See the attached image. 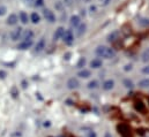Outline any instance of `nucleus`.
<instances>
[{
  "instance_id": "nucleus-27",
  "label": "nucleus",
  "mask_w": 149,
  "mask_h": 137,
  "mask_svg": "<svg viewBox=\"0 0 149 137\" xmlns=\"http://www.w3.org/2000/svg\"><path fill=\"white\" fill-rule=\"evenodd\" d=\"M6 10H7V9H6V7H5V6H0V16H1V15H3V14L6 13Z\"/></svg>"
},
{
  "instance_id": "nucleus-15",
  "label": "nucleus",
  "mask_w": 149,
  "mask_h": 137,
  "mask_svg": "<svg viewBox=\"0 0 149 137\" xmlns=\"http://www.w3.org/2000/svg\"><path fill=\"white\" fill-rule=\"evenodd\" d=\"M20 21H21L23 24L28 23V21H29V17H28L27 13H24V12H21V13H20Z\"/></svg>"
},
{
  "instance_id": "nucleus-16",
  "label": "nucleus",
  "mask_w": 149,
  "mask_h": 137,
  "mask_svg": "<svg viewBox=\"0 0 149 137\" xmlns=\"http://www.w3.org/2000/svg\"><path fill=\"white\" fill-rule=\"evenodd\" d=\"M86 24H80L79 27H77V30H76V35L80 37V36H82V35L86 33Z\"/></svg>"
},
{
  "instance_id": "nucleus-14",
  "label": "nucleus",
  "mask_w": 149,
  "mask_h": 137,
  "mask_svg": "<svg viewBox=\"0 0 149 137\" xmlns=\"http://www.w3.org/2000/svg\"><path fill=\"white\" fill-rule=\"evenodd\" d=\"M139 86L142 89H148L149 88V78H143L139 82Z\"/></svg>"
},
{
  "instance_id": "nucleus-4",
  "label": "nucleus",
  "mask_w": 149,
  "mask_h": 137,
  "mask_svg": "<svg viewBox=\"0 0 149 137\" xmlns=\"http://www.w3.org/2000/svg\"><path fill=\"white\" fill-rule=\"evenodd\" d=\"M79 86H80V82H79V80H77V78L72 77V78H70V80H68V82H67V88H68V89L74 90V89H77Z\"/></svg>"
},
{
  "instance_id": "nucleus-28",
  "label": "nucleus",
  "mask_w": 149,
  "mask_h": 137,
  "mask_svg": "<svg viewBox=\"0 0 149 137\" xmlns=\"http://www.w3.org/2000/svg\"><path fill=\"white\" fill-rule=\"evenodd\" d=\"M132 68H133V66L130 64V65H126V66L124 67V70H125V71H130V70H132Z\"/></svg>"
},
{
  "instance_id": "nucleus-20",
  "label": "nucleus",
  "mask_w": 149,
  "mask_h": 137,
  "mask_svg": "<svg viewBox=\"0 0 149 137\" xmlns=\"http://www.w3.org/2000/svg\"><path fill=\"white\" fill-rule=\"evenodd\" d=\"M22 38H23V40H28V39H31V37H33V33L30 31V30H26L24 31V34L21 36Z\"/></svg>"
},
{
  "instance_id": "nucleus-31",
  "label": "nucleus",
  "mask_w": 149,
  "mask_h": 137,
  "mask_svg": "<svg viewBox=\"0 0 149 137\" xmlns=\"http://www.w3.org/2000/svg\"><path fill=\"white\" fill-rule=\"evenodd\" d=\"M6 75H7V74H6V71L0 70V77H1V78H5V77H6Z\"/></svg>"
},
{
  "instance_id": "nucleus-3",
  "label": "nucleus",
  "mask_w": 149,
  "mask_h": 137,
  "mask_svg": "<svg viewBox=\"0 0 149 137\" xmlns=\"http://www.w3.org/2000/svg\"><path fill=\"white\" fill-rule=\"evenodd\" d=\"M43 14H44V17L46 19V21H49L50 23L56 22V16H54L53 12H51L50 9H44L43 10Z\"/></svg>"
},
{
  "instance_id": "nucleus-26",
  "label": "nucleus",
  "mask_w": 149,
  "mask_h": 137,
  "mask_svg": "<svg viewBox=\"0 0 149 137\" xmlns=\"http://www.w3.org/2000/svg\"><path fill=\"white\" fill-rule=\"evenodd\" d=\"M139 23L141 26H149V19H142L141 21H139Z\"/></svg>"
},
{
  "instance_id": "nucleus-29",
  "label": "nucleus",
  "mask_w": 149,
  "mask_h": 137,
  "mask_svg": "<svg viewBox=\"0 0 149 137\" xmlns=\"http://www.w3.org/2000/svg\"><path fill=\"white\" fill-rule=\"evenodd\" d=\"M142 73H143V74H149V65L142 68Z\"/></svg>"
},
{
  "instance_id": "nucleus-23",
  "label": "nucleus",
  "mask_w": 149,
  "mask_h": 137,
  "mask_svg": "<svg viewBox=\"0 0 149 137\" xmlns=\"http://www.w3.org/2000/svg\"><path fill=\"white\" fill-rule=\"evenodd\" d=\"M124 85H125L126 88L132 89V88H133V82H132V81H130V80H125V81H124Z\"/></svg>"
},
{
  "instance_id": "nucleus-18",
  "label": "nucleus",
  "mask_w": 149,
  "mask_h": 137,
  "mask_svg": "<svg viewBox=\"0 0 149 137\" xmlns=\"http://www.w3.org/2000/svg\"><path fill=\"white\" fill-rule=\"evenodd\" d=\"M118 37H119V31H113L112 34H110L108 36V40H109V42H113V40H116Z\"/></svg>"
},
{
  "instance_id": "nucleus-2",
  "label": "nucleus",
  "mask_w": 149,
  "mask_h": 137,
  "mask_svg": "<svg viewBox=\"0 0 149 137\" xmlns=\"http://www.w3.org/2000/svg\"><path fill=\"white\" fill-rule=\"evenodd\" d=\"M63 40L66 43V44H68V45H71L72 43H73V40H74V36H73V33L71 31V30H66L64 35H63Z\"/></svg>"
},
{
  "instance_id": "nucleus-22",
  "label": "nucleus",
  "mask_w": 149,
  "mask_h": 137,
  "mask_svg": "<svg viewBox=\"0 0 149 137\" xmlns=\"http://www.w3.org/2000/svg\"><path fill=\"white\" fill-rule=\"evenodd\" d=\"M135 108L139 109V111H141V112L145 111V106H143V104L141 103V102H138V103L135 104Z\"/></svg>"
},
{
  "instance_id": "nucleus-32",
  "label": "nucleus",
  "mask_w": 149,
  "mask_h": 137,
  "mask_svg": "<svg viewBox=\"0 0 149 137\" xmlns=\"http://www.w3.org/2000/svg\"><path fill=\"white\" fill-rule=\"evenodd\" d=\"M87 137H96V134H95V131H89Z\"/></svg>"
},
{
  "instance_id": "nucleus-1",
  "label": "nucleus",
  "mask_w": 149,
  "mask_h": 137,
  "mask_svg": "<svg viewBox=\"0 0 149 137\" xmlns=\"http://www.w3.org/2000/svg\"><path fill=\"white\" fill-rule=\"evenodd\" d=\"M95 52L100 58H103V59H111L116 55V52L108 46H98Z\"/></svg>"
},
{
  "instance_id": "nucleus-35",
  "label": "nucleus",
  "mask_w": 149,
  "mask_h": 137,
  "mask_svg": "<svg viewBox=\"0 0 149 137\" xmlns=\"http://www.w3.org/2000/svg\"><path fill=\"white\" fill-rule=\"evenodd\" d=\"M109 1H110V0H104V2H103V3H104V5H108V3H109Z\"/></svg>"
},
{
  "instance_id": "nucleus-19",
  "label": "nucleus",
  "mask_w": 149,
  "mask_h": 137,
  "mask_svg": "<svg viewBox=\"0 0 149 137\" xmlns=\"http://www.w3.org/2000/svg\"><path fill=\"white\" fill-rule=\"evenodd\" d=\"M141 58H142V61H143V62H148L149 61V48H146V50L143 51Z\"/></svg>"
},
{
  "instance_id": "nucleus-13",
  "label": "nucleus",
  "mask_w": 149,
  "mask_h": 137,
  "mask_svg": "<svg viewBox=\"0 0 149 137\" xmlns=\"http://www.w3.org/2000/svg\"><path fill=\"white\" fill-rule=\"evenodd\" d=\"M80 77H82V78H88V77H90L91 76V71L90 70H88V69H82V70H80L79 71V74H77Z\"/></svg>"
},
{
  "instance_id": "nucleus-25",
  "label": "nucleus",
  "mask_w": 149,
  "mask_h": 137,
  "mask_svg": "<svg viewBox=\"0 0 149 137\" xmlns=\"http://www.w3.org/2000/svg\"><path fill=\"white\" fill-rule=\"evenodd\" d=\"M84 65H86V59H84V58H80V60H79V62H77V67H79V68H82Z\"/></svg>"
},
{
  "instance_id": "nucleus-30",
  "label": "nucleus",
  "mask_w": 149,
  "mask_h": 137,
  "mask_svg": "<svg viewBox=\"0 0 149 137\" xmlns=\"http://www.w3.org/2000/svg\"><path fill=\"white\" fill-rule=\"evenodd\" d=\"M35 6H37V7L43 6V0H36V1H35Z\"/></svg>"
},
{
  "instance_id": "nucleus-8",
  "label": "nucleus",
  "mask_w": 149,
  "mask_h": 137,
  "mask_svg": "<svg viewBox=\"0 0 149 137\" xmlns=\"http://www.w3.org/2000/svg\"><path fill=\"white\" fill-rule=\"evenodd\" d=\"M65 33V29L63 28V27H59L57 30H56V33L53 35V39L54 40H58V39H60V38H63V35Z\"/></svg>"
},
{
  "instance_id": "nucleus-9",
  "label": "nucleus",
  "mask_w": 149,
  "mask_h": 137,
  "mask_svg": "<svg viewBox=\"0 0 149 137\" xmlns=\"http://www.w3.org/2000/svg\"><path fill=\"white\" fill-rule=\"evenodd\" d=\"M113 86H114V82H113L112 80H107V81L103 83V85H102V88H103L104 90H107V91L113 89Z\"/></svg>"
},
{
  "instance_id": "nucleus-5",
  "label": "nucleus",
  "mask_w": 149,
  "mask_h": 137,
  "mask_svg": "<svg viewBox=\"0 0 149 137\" xmlns=\"http://www.w3.org/2000/svg\"><path fill=\"white\" fill-rule=\"evenodd\" d=\"M33 45V39H28V40H23L22 43H20L17 45V48L19 50H28Z\"/></svg>"
},
{
  "instance_id": "nucleus-12",
  "label": "nucleus",
  "mask_w": 149,
  "mask_h": 137,
  "mask_svg": "<svg viewBox=\"0 0 149 137\" xmlns=\"http://www.w3.org/2000/svg\"><path fill=\"white\" fill-rule=\"evenodd\" d=\"M90 67L94 69H97V68H100V67H102V60L98 59V58L91 60V62H90Z\"/></svg>"
},
{
  "instance_id": "nucleus-34",
  "label": "nucleus",
  "mask_w": 149,
  "mask_h": 137,
  "mask_svg": "<svg viewBox=\"0 0 149 137\" xmlns=\"http://www.w3.org/2000/svg\"><path fill=\"white\" fill-rule=\"evenodd\" d=\"M104 137H112L111 136V134H110V133H107V134H105V136Z\"/></svg>"
},
{
  "instance_id": "nucleus-33",
  "label": "nucleus",
  "mask_w": 149,
  "mask_h": 137,
  "mask_svg": "<svg viewBox=\"0 0 149 137\" xmlns=\"http://www.w3.org/2000/svg\"><path fill=\"white\" fill-rule=\"evenodd\" d=\"M71 1H72V0H65V3H66L67 6H71Z\"/></svg>"
},
{
  "instance_id": "nucleus-7",
  "label": "nucleus",
  "mask_w": 149,
  "mask_h": 137,
  "mask_svg": "<svg viewBox=\"0 0 149 137\" xmlns=\"http://www.w3.org/2000/svg\"><path fill=\"white\" fill-rule=\"evenodd\" d=\"M70 24H71V27H73V28H77V27L81 24V23H80V17H79L77 15H73V16L71 17Z\"/></svg>"
},
{
  "instance_id": "nucleus-24",
  "label": "nucleus",
  "mask_w": 149,
  "mask_h": 137,
  "mask_svg": "<svg viewBox=\"0 0 149 137\" xmlns=\"http://www.w3.org/2000/svg\"><path fill=\"white\" fill-rule=\"evenodd\" d=\"M35 1L36 0H22V2L24 3V5H27V6H35Z\"/></svg>"
},
{
  "instance_id": "nucleus-21",
  "label": "nucleus",
  "mask_w": 149,
  "mask_h": 137,
  "mask_svg": "<svg viewBox=\"0 0 149 137\" xmlns=\"http://www.w3.org/2000/svg\"><path fill=\"white\" fill-rule=\"evenodd\" d=\"M97 86H98V82L97 81H90L88 83V88L89 89H96Z\"/></svg>"
},
{
  "instance_id": "nucleus-6",
  "label": "nucleus",
  "mask_w": 149,
  "mask_h": 137,
  "mask_svg": "<svg viewBox=\"0 0 149 137\" xmlns=\"http://www.w3.org/2000/svg\"><path fill=\"white\" fill-rule=\"evenodd\" d=\"M22 31H23L22 28H17V29L13 30V31L10 33V38H12V40H17V39L22 36Z\"/></svg>"
},
{
  "instance_id": "nucleus-17",
  "label": "nucleus",
  "mask_w": 149,
  "mask_h": 137,
  "mask_svg": "<svg viewBox=\"0 0 149 137\" xmlns=\"http://www.w3.org/2000/svg\"><path fill=\"white\" fill-rule=\"evenodd\" d=\"M30 20H31V22H33V23H35V24H36V23H38V22L40 21V16L38 15L37 13H33V14H31V16H30Z\"/></svg>"
},
{
  "instance_id": "nucleus-11",
  "label": "nucleus",
  "mask_w": 149,
  "mask_h": 137,
  "mask_svg": "<svg viewBox=\"0 0 149 137\" xmlns=\"http://www.w3.org/2000/svg\"><path fill=\"white\" fill-rule=\"evenodd\" d=\"M44 48H45V39L42 38L37 44H36V46H35V51H36V52H40V51H43Z\"/></svg>"
},
{
  "instance_id": "nucleus-10",
  "label": "nucleus",
  "mask_w": 149,
  "mask_h": 137,
  "mask_svg": "<svg viewBox=\"0 0 149 137\" xmlns=\"http://www.w3.org/2000/svg\"><path fill=\"white\" fill-rule=\"evenodd\" d=\"M17 21H19L17 16H16L15 14H10V15L8 16V19H7V24H9V26H14V24L17 23Z\"/></svg>"
}]
</instances>
